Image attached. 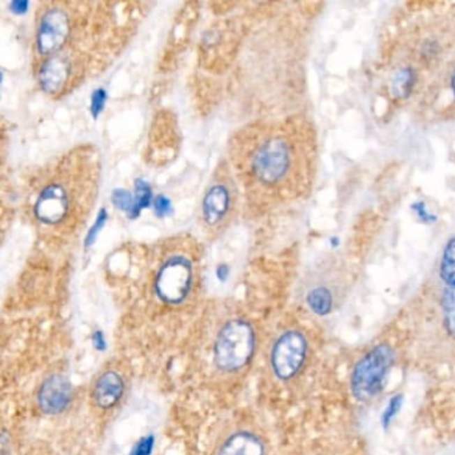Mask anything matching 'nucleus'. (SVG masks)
I'll return each mask as SVG.
<instances>
[{"mask_svg": "<svg viewBox=\"0 0 455 455\" xmlns=\"http://www.w3.org/2000/svg\"><path fill=\"white\" fill-rule=\"evenodd\" d=\"M255 331L243 319L228 322L216 335L214 343V361L218 368L237 373L251 362L255 352Z\"/></svg>", "mask_w": 455, "mask_h": 455, "instance_id": "obj_3", "label": "nucleus"}, {"mask_svg": "<svg viewBox=\"0 0 455 455\" xmlns=\"http://www.w3.org/2000/svg\"><path fill=\"white\" fill-rule=\"evenodd\" d=\"M74 29V17L66 6L52 4L39 17L36 29V51L50 58L61 52Z\"/></svg>", "mask_w": 455, "mask_h": 455, "instance_id": "obj_7", "label": "nucleus"}, {"mask_svg": "<svg viewBox=\"0 0 455 455\" xmlns=\"http://www.w3.org/2000/svg\"><path fill=\"white\" fill-rule=\"evenodd\" d=\"M216 455H264V446L250 431H238L226 440Z\"/></svg>", "mask_w": 455, "mask_h": 455, "instance_id": "obj_14", "label": "nucleus"}, {"mask_svg": "<svg viewBox=\"0 0 455 455\" xmlns=\"http://www.w3.org/2000/svg\"><path fill=\"white\" fill-rule=\"evenodd\" d=\"M442 311H443L445 327L447 333L455 338V288L443 290Z\"/></svg>", "mask_w": 455, "mask_h": 455, "instance_id": "obj_16", "label": "nucleus"}, {"mask_svg": "<svg viewBox=\"0 0 455 455\" xmlns=\"http://www.w3.org/2000/svg\"><path fill=\"white\" fill-rule=\"evenodd\" d=\"M124 380L117 371L103 373L94 386L92 399L100 409L108 410L117 406L124 394Z\"/></svg>", "mask_w": 455, "mask_h": 455, "instance_id": "obj_13", "label": "nucleus"}, {"mask_svg": "<svg viewBox=\"0 0 455 455\" xmlns=\"http://www.w3.org/2000/svg\"><path fill=\"white\" fill-rule=\"evenodd\" d=\"M105 99H106V92L103 91V90H98L94 94V96H92V112H94L95 117L103 108Z\"/></svg>", "mask_w": 455, "mask_h": 455, "instance_id": "obj_18", "label": "nucleus"}, {"mask_svg": "<svg viewBox=\"0 0 455 455\" xmlns=\"http://www.w3.org/2000/svg\"><path fill=\"white\" fill-rule=\"evenodd\" d=\"M74 197L70 186L61 181L47 184L35 203L36 218L47 226L61 225L71 213Z\"/></svg>", "mask_w": 455, "mask_h": 455, "instance_id": "obj_9", "label": "nucleus"}, {"mask_svg": "<svg viewBox=\"0 0 455 455\" xmlns=\"http://www.w3.org/2000/svg\"><path fill=\"white\" fill-rule=\"evenodd\" d=\"M75 61L70 54L59 52L47 58L39 70V82L47 94H58L74 75Z\"/></svg>", "mask_w": 455, "mask_h": 455, "instance_id": "obj_12", "label": "nucleus"}, {"mask_svg": "<svg viewBox=\"0 0 455 455\" xmlns=\"http://www.w3.org/2000/svg\"><path fill=\"white\" fill-rule=\"evenodd\" d=\"M73 399V386L70 380L61 374H54L43 380L39 393V408L50 415L61 414L68 408Z\"/></svg>", "mask_w": 455, "mask_h": 455, "instance_id": "obj_11", "label": "nucleus"}, {"mask_svg": "<svg viewBox=\"0 0 455 455\" xmlns=\"http://www.w3.org/2000/svg\"><path fill=\"white\" fill-rule=\"evenodd\" d=\"M194 282L193 260L175 254L168 257L155 278V292L163 304L178 306L186 301Z\"/></svg>", "mask_w": 455, "mask_h": 455, "instance_id": "obj_6", "label": "nucleus"}, {"mask_svg": "<svg viewBox=\"0 0 455 455\" xmlns=\"http://www.w3.org/2000/svg\"><path fill=\"white\" fill-rule=\"evenodd\" d=\"M401 406H402V396L401 395H395L390 399V403L387 405V409L385 410V414H383V424H385V426L389 425L393 421V418L398 414V411L401 410Z\"/></svg>", "mask_w": 455, "mask_h": 455, "instance_id": "obj_17", "label": "nucleus"}, {"mask_svg": "<svg viewBox=\"0 0 455 455\" xmlns=\"http://www.w3.org/2000/svg\"><path fill=\"white\" fill-rule=\"evenodd\" d=\"M394 359V351L389 345L370 350L352 371L351 390L354 396L367 402L380 393Z\"/></svg>", "mask_w": 455, "mask_h": 455, "instance_id": "obj_5", "label": "nucleus"}, {"mask_svg": "<svg viewBox=\"0 0 455 455\" xmlns=\"http://www.w3.org/2000/svg\"><path fill=\"white\" fill-rule=\"evenodd\" d=\"M315 162L314 127L301 119L263 131L247 151L246 171L264 193L291 199L304 194L313 181Z\"/></svg>", "mask_w": 455, "mask_h": 455, "instance_id": "obj_2", "label": "nucleus"}, {"mask_svg": "<svg viewBox=\"0 0 455 455\" xmlns=\"http://www.w3.org/2000/svg\"><path fill=\"white\" fill-rule=\"evenodd\" d=\"M455 54V3L415 4L385 31L377 61L386 111L411 110Z\"/></svg>", "mask_w": 455, "mask_h": 455, "instance_id": "obj_1", "label": "nucleus"}, {"mask_svg": "<svg viewBox=\"0 0 455 455\" xmlns=\"http://www.w3.org/2000/svg\"><path fill=\"white\" fill-rule=\"evenodd\" d=\"M235 206V194L231 183L218 179L204 193L202 200L200 215L206 228L211 230L222 228L230 219Z\"/></svg>", "mask_w": 455, "mask_h": 455, "instance_id": "obj_10", "label": "nucleus"}, {"mask_svg": "<svg viewBox=\"0 0 455 455\" xmlns=\"http://www.w3.org/2000/svg\"><path fill=\"white\" fill-rule=\"evenodd\" d=\"M414 117L430 123L455 121V54L412 108Z\"/></svg>", "mask_w": 455, "mask_h": 455, "instance_id": "obj_4", "label": "nucleus"}, {"mask_svg": "<svg viewBox=\"0 0 455 455\" xmlns=\"http://www.w3.org/2000/svg\"><path fill=\"white\" fill-rule=\"evenodd\" d=\"M307 304L315 314L326 315L331 311L333 295L326 288H314L307 295Z\"/></svg>", "mask_w": 455, "mask_h": 455, "instance_id": "obj_15", "label": "nucleus"}, {"mask_svg": "<svg viewBox=\"0 0 455 455\" xmlns=\"http://www.w3.org/2000/svg\"><path fill=\"white\" fill-rule=\"evenodd\" d=\"M307 342L299 331H288L279 336L271 351L274 374L282 380L294 378L302 368Z\"/></svg>", "mask_w": 455, "mask_h": 455, "instance_id": "obj_8", "label": "nucleus"}]
</instances>
